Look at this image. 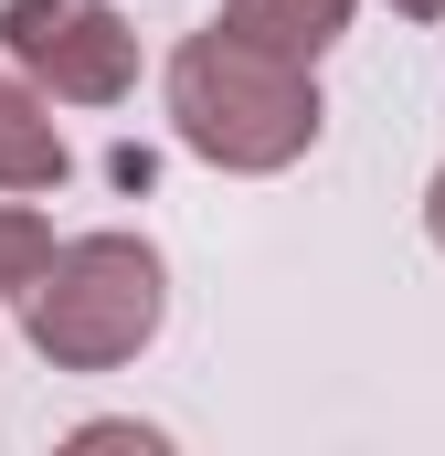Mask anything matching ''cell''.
<instances>
[{
	"label": "cell",
	"mask_w": 445,
	"mask_h": 456,
	"mask_svg": "<svg viewBox=\"0 0 445 456\" xmlns=\"http://www.w3.org/2000/svg\"><path fill=\"white\" fill-rule=\"evenodd\" d=\"M392 11H403V21H445V0H392Z\"/></svg>",
	"instance_id": "obj_8"
},
{
	"label": "cell",
	"mask_w": 445,
	"mask_h": 456,
	"mask_svg": "<svg viewBox=\"0 0 445 456\" xmlns=\"http://www.w3.org/2000/svg\"><path fill=\"white\" fill-rule=\"evenodd\" d=\"M64 170H75V149L53 127V96L0 64V191H53Z\"/></svg>",
	"instance_id": "obj_4"
},
{
	"label": "cell",
	"mask_w": 445,
	"mask_h": 456,
	"mask_svg": "<svg viewBox=\"0 0 445 456\" xmlns=\"http://www.w3.org/2000/svg\"><path fill=\"white\" fill-rule=\"evenodd\" d=\"M425 224H435V244H445V170H435V191H425Z\"/></svg>",
	"instance_id": "obj_7"
},
{
	"label": "cell",
	"mask_w": 445,
	"mask_h": 456,
	"mask_svg": "<svg viewBox=\"0 0 445 456\" xmlns=\"http://www.w3.org/2000/svg\"><path fill=\"white\" fill-rule=\"evenodd\" d=\"M222 21H233L244 43L287 53V64H319L339 32H350V0H222Z\"/></svg>",
	"instance_id": "obj_5"
},
{
	"label": "cell",
	"mask_w": 445,
	"mask_h": 456,
	"mask_svg": "<svg viewBox=\"0 0 445 456\" xmlns=\"http://www.w3.org/2000/svg\"><path fill=\"white\" fill-rule=\"evenodd\" d=\"M319 117L329 107H319L308 64L244 43L233 21L191 32V43L170 53V127H181V149L213 159V170H287V159H308V149H319Z\"/></svg>",
	"instance_id": "obj_1"
},
{
	"label": "cell",
	"mask_w": 445,
	"mask_h": 456,
	"mask_svg": "<svg viewBox=\"0 0 445 456\" xmlns=\"http://www.w3.org/2000/svg\"><path fill=\"white\" fill-rule=\"evenodd\" d=\"M0 53L64 107H117L138 86V32L107 0H11L0 11Z\"/></svg>",
	"instance_id": "obj_3"
},
{
	"label": "cell",
	"mask_w": 445,
	"mask_h": 456,
	"mask_svg": "<svg viewBox=\"0 0 445 456\" xmlns=\"http://www.w3.org/2000/svg\"><path fill=\"white\" fill-rule=\"evenodd\" d=\"M43 265H53V224L21 213V202H0V297H32Z\"/></svg>",
	"instance_id": "obj_6"
},
{
	"label": "cell",
	"mask_w": 445,
	"mask_h": 456,
	"mask_svg": "<svg viewBox=\"0 0 445 456\" xmlns=\"http://www.w3.org/2000/svg\"><path fill=\"white\" fill-rule=\"evenodd\" d=\"M170 319V265L138 244V233H85V244H53L43 287L21 297V330L53 371H117L159 340Z\"/></svg>",
	"instance_id": "obj_2"
}]
</instances>
